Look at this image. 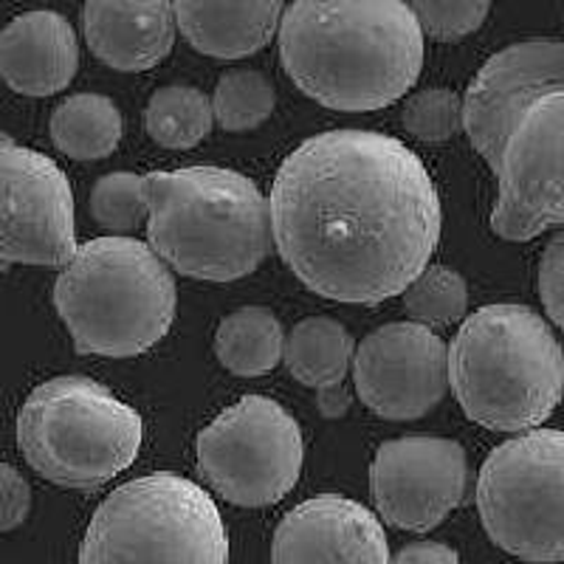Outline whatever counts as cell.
Returning a JSON list of instances; mask_svg holds the SVG:
<instances>
[{
    "mask_svg": "<svg viewBox=\"0 0 564 564\" xmlns=\"http://www.w3.org/2000/svg\"><path fill=\"white\" fill-rule=\"evenodd\" d=\"M90 218L102 229L113 231V238H124L139 226L150 224V195L148 175L108 173L94 184L88 198Z\"/></svg>",
    "mask_w": 564,
    "mask_h": 564,
    "instance_id": "23",
    "label": "cell"
},
{
    "mask_svg": "<svg viewBox=\"0 0 564 564\" xmlns=\"http://www.w3.org/2000/svg\"><path fill=\"white\" fill-rule=\"evenodd\" d=\"M356 350L359 345L341 322L330 316H308L291 327L285 339V367L300 384L325 390L345 384Z\"/></svg>",
    "mask_w": 564,
    "mask_h": 564,
    "instance_id": "18",
    "label": "cell"
},
{
    "mask_svg": "<svg viewBox=\"0 0 564 564\" xmlns=\"http://www.w3.org/2000/svg\"><path fill=\"white\" fill-rule=\"evenodd\" d=\"M274 249L314 294L379 305L430 269L443 212L423 161L395 135L327 130L271 184Z\"/></svg>",
    "mask_w": 564,
    "mask_h": 564,
    "instance_id": "1",
    "label": "cell"
},
{
    "mask_svg": "<svg viewBox=\"0 0 564 564\" xmlns=\"http://www.w3.org/2000/svg\"><path fill=\"white\" fill-rule=\"evenodd\" d=\"M423 37L435 43H455L468 37L486 23L491 14V3L486 0H460V3H437V0H421L412 3Z\"/></svg>",
    "mask_w": 564,
    "mask_h": 564,
    "instance_id": "26",
    "label": "cell"
},
{
    "mask_svg": "<svg viewBox=\"0 0 564 564\" xmlns=\"http://www.w3.org/2000/svg\"><path fill=\"white\" fill-rule=\"evenodd\" d=\"M0 257L3 265L65 269L77 257L74 189L48 155L0 139Z\"/></svg>",
    "mask_w": 564,
    "mask_h": 564,
    "instance_id": "11",
    "label": "cell"
},
{
    "mask_svg": "<svg viewBox=\"0 0 564 564\" xmlns=\"http://www.w3.org/2000/svg\"><path fill=\"white\" fill-rule=\"evenodd\" d=\"M79 68V40L68 18L54 9H32L0 32V77L20 97H54Z\"/></svg>",
    "mask_w": 564,
    "mask_h": 564,
    "instance_id": "15",
    "label": "cell"
},
{
    "mask_svg": "<svg viewBox=\"0 0 564 564\" xmlns=\"http://www.w3.org/2000/svg\"><path fill=\"white\" fill-rule=\"evenodd\" d=\"M285 77L322 108L367 113L406 97L423 68V32L401 0H300L280 23Z\"/></svg>",
    "mask_w": 564,
    "mask_h": 564,
    "instance_id": "3",
    "label": "cell"
},
{
    "mask_svg": "<svg viewBox=\"0 0 564 564\" xmlns=\"http://www.w3.org/2000/svg\"><path fill=\"white\" fill-rule=\"evenodd\" d=\"M274 105L276 94L271 79L251 68H235L220 74L215 94H212L215 122L226 133H246V130L260 128L274 113Z\"/></svg>",
    "mask_w": 564,
    "mask_h": 564,
    "instance_id": "22",
    "label": "cell"
},
{
    "mask_svg": "<svg viewBox=\"0 0 564 564\" xmlns=\"http://www.w3.org/2000/svg\"><path fill=\"white\" fill-rule=\"evenodd\" d=\"M361 404L384 421H415L449 390V347L432 327L390 322L361 339L352 359Z\"/></svg>",
    "mask_w": 564,
    "mask_h": 564,
    "instance_id": "13",
    "label": "cell"
},
{
    "mask_svg": "<svg viewBox=\"0 0 564 564\" xmlns=\"http://www.w3.org/2000/svg\"><path fill=\"white\" fill-rule=\"evenodd\" d=\"M468 457L452 437L406 435L381 443L370 463V497L387 525L426 533L466 497Z\"/></svg>",
    "mask_w": 564,
    "mask_h": 564,
    "instance_id": "12",
    "label": "cell"
},
{
    "mask_svg": "<svg viewBox=\"0 0 564 564\" xmlns=\"http://www.w3.org/2000/svg\"><path fill=\"white\" fill-rule=\"evenodd\" d=\"M83 32L90 52L124 74L150 70L173 52L178 20L175 3H99L83 7Z\"/></svg>",
    "mask_w": 564,
    "mask_h": 564,
    "instance_id": "16",
    "label": "cell"
},
{
    "mask_svg": "<svg viewBox=\"0 0 564 564\" xmlns=\"http://www.w3.org/2000/svg\"><path fill=\"white\" fill-rule=\"evenodd\" d=\"M390 564H460V556L443 542H410L390 558Z\"/></svg>",
    "mask_w": 564,
    "mask_h": 564,
    "instance_id": "29",
    "label": "cell"
},
{
    "mask_svg": "<svg viewBox=\"0 0 564 564\" xmlns=\"http://www.w3.org/2000/svg\"><path fill=\"white\" fill-rule=\"evenodd\" d=\"M122 110L102 94H74L52 113L54 148L74 161H99L119 148Z\"/></svg>",
    "mask_w": 564,
    "mask_h": 564,
    "instance_id": "20",
    "label": "cell"
},
{
    "mask_svg": "<svg viewBox=\"0 0 564 564\" xmlns=\"http://www.w3.org/2000/svg\"><path fill=\"white\" fill-rule=\"evenodd\" d=\"M404 311L412 322L426 327H446L466 322L468 285L449 265H430L404 291Z\"/></svg>",
    "mask_w": 564,
    "mask_h": 564,
    "instance_id": "24",
    "label": "cell"
},
{
    "mask_svg": "<svg viewBox=\"0 0 564 564\" xmlns=\"http://www.w3.org/2000/svg\"><path fill=\"white\" fill-rule=\"evenodd\" d=\"M285 7L269 3H175L178 32L195 52L218 59H243L280 34Z\"/></svg>",
    "mask_w": 564,
    "mask_h": 564,
    "instance_id": "17",
    "label": "cell"
},
{
    "mask_svg": "<svg viewBox=\"0 0 564 564\" xmlns=\"http://www.w3.org/2000/svg\"><path fill=\"white\" fill-rule=\"evenodd\" d=\"M449 387L468 421L525 435L562 404L564 350L528 305H486L466 316L452 339Z\"/></svg>",
    "mask_w": 564,
    "mask_h": 564,
    "instance_id": "4",
    "label": "cell"
},
{
    "mask_svg": "<svg viewBox=\"0 0 564 564\" xmlns=\"http://www.w3.org/2000/svg\"><path fill=\"white\" fill-rule=\"evenodd\" d=\"M316 404L325 417H345L352 404V395L345 384L325 387V390H316Z\"/></svg>",
    "mask_w": 564,
    "mask_h": 564,
    "instance_id": "30",
    "label": "cell"
},
{
    "mask_svg": "<svg viewBox=\"0 0 564 564\" xmlns=\"http://www.w3.org/2000/svg\"><path fill=\"white\" fill-rule=\"evenodd\" d=\"M224 517L198 482L173 471L135 477L94 511L79 564H226Z\"/></svg>",
    "mask_w": 564,
    "mask_h": 564,
    "instance_id": "8",
    "label": "cell"
},
{
    "mask_svg": "<svg viewBox=\"0 0 564 564\" xmlns=\"http://www.w3.org/2000/svg\"><path fill=\"white\" fill-rule=\"evenodd\" d=\"M212 99L195 85H164L144 108V130L164 150H189L212 133Z\"/></svg>",
    "mask_w": 564,
    "mask_h": 564,
    "instance_id": "21",
    "label": "cell"
},
{
    "mask_svg": "<svg viewBox=\"0 0 564 564\" xmlns=\"http://www.w3.org/2000/svg\"><path fill=\"white\" fill-rule=\"evenodd\" d=\"M285 330L274 311L249 305L226 316L215 330V356L240 379H257L285 361Z\"/></svg>",
    "mask_w": 564,
    "mask_h": 564,
    "instance_id": "19",
    "label": "cell"
},
{
    "mask_svg": "<svg viewBox=\"0 0 564 564\" xmlns=\"http://www.w3.org/2000/svg\"><path fill=\"white\" fill-rule=\"evenodd\" d=\"M144 423L130 404L88 376L34 387L18 412V446L43 480L94 491L135 463Z\"/></svg>",
    "mask_w": 564,
    "mask_h": 564,
    "instance_id": "7",
    "label": "cell"
},
{
    "mask_svg": "<svg viewBox=\"0 0 564 564\" xmlns=\"http://www.w3.org/2000/svg\"><path fill=\"white\" fill-rule=\"evenodd\" d=\"M175 305L173 269L133 238L88 240L54 282V308L83 356L148 352L170 334Z\"/></svg>",
    "mask_w": 564,
    "mask_h": 564,
    "instance_id": "6",
    "label": "cell"
},
{
    "mask_svg": "<svg viewBox=\"0 0 564 564\" xmlns=\"http://www.w3.org/2000/svg\"><path fill=\"white\" fill-rule=\"evenodd\" d=\"M148 243L173 271L231 282L269 257L271 204L238 170L184 167L148 173Z\"/></svg>",
    "mask_w": 564,
    "mask_h": 564,
    "instance_id": "5",
    "label": "cell"
},
{
    "mask_svg": "<svg viewBox=\"0 0 564 564\" xmlns=\"http://www.w3.org/2000/svg\"><path fill=\"white\" fill-rule=\"evenodd\" d=\"M381 520L339 494L300 502L280 520L271 564H390Z\"/></svg>",
    "mask_w": 564,
    "mask_h": 564,
    "instance_id": "14",
    "label": "cell"
},
{
    "mask_svg": "<svg viewBox=\"0 0 564 564\" xmlns=\"http://www.w3.org/2000/svg\"><path fill=\"white\" fill-rule=\"evenodd\" d=\"M477 511L511 556L564 562V432L533 430L497 446L477 477Z\"/></svg>",
    "mask_w": 564,
    "mask_h": 564,
    "instance_id": "9",
    "label": "cell"
},
{
    "mask_svg": "<svg viewBox=\"0 0 564 564\" xmlns=\"http://www.w3.org/2000/svg\"><path fill=\"white\" fill-rule=\"evenodd\" d=\"M204 480L226 502L265 508L294 491L305 460L300 423L274 398L246 395L195 441Z\"/></svg>",
    "mask_w": 564,
    "mask_h": 564,
    "instance_id": "10",
    "label": "cell"
},
{
    "mask_svg": "<svg viewBox=\"0 0 564 564\" xmlns=\"http://www.w3.org/2000/svg\"><path fill=\"white\" fill-rule=\"evenodd\" d=\"M466 133L497 181L491 229L528 243L564 226V40L511 43L466 88Z\"/></svg>",
    "mask_w": 564,
    "mask_h": 564,
    "instance_id": "2",
    "label": "cell"
},
{
    "mask_svg": "<svg viewBox=\"0 0 564 564\" xmlns=\"http://www.w3.org/2000/svg\"><path fill=\"white\" fill-rule=\"evenodd\" d=\"M0 494H3V506H0V531L9 533L18 525H23L32 511V486L26 477L20 475L12 463L0 466Z\"/></svg>",
    "mask_w": 564,
    "mask_h": 564,
    "instance_id": "28",
    "label": "cell"
},
{
    "mask_svg": "<svg viewBox=\"0 0 564 564\" xmlns=\"http://www.w3.org/2000/svg\"><path fill=\"white\" fill-rule=\"evenodd\" d=\"M401 124L417 141L441 144L466 130V102L449 88L415 90L401 110Z\"/></svg>",
    "mask_w": 564,
    "mask_h": 564,
    "instance_id": "25",
    "label": "cell"
},
{
    "mask_svg": "<svg viewBox=\"0 0 564 564\" xmlns=\"http://www.w3.org/2000/svg\"><path fill=\"white\" fill-rule=\"evenodd\" d=\"M536 285L545 314L564 334V229L542 251Z\"/></svg>",
    "mask_w": 564,
    "mask_h": 564,
    "instance_id": "27",
    "label": "cell"
}]
</instances>
